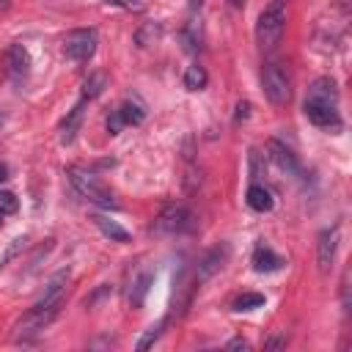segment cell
Returning a JSON list of instances; mask_svg holds the SVG:
<instances>
[{
    "label": "cell",
    "instance_id": "6da1fadb",
    "mask_svg": "<svg viewBox=\"0 0 352 352\" xmlns=\"http://www.w3.org/2000/svg\"><path fill=\"white\" fill-rule=\"evenodd\" d=\"M66 286H69V272H66V270H60L58 275L50 278V283H47L44 294L38 297V302L16 322V327H14V330H16V333H14L16 341H30L33 336H38V333L60 314L63 300H66Z\"/></svg>",
    "mask_w": 352,
    "mask_h": 352
},
{
    "label": "cell",
    "instance_id": "7a4b0ae2",
    "mask_svg": "<svg viewBox=\"0 0 352 352\" xmlns=\"http://www.w3.org/2000/svg\"><path fill=\"white\" fill-rule=\"evenodd\" d=\"M305 118L314 126H327V129H338L341 126V116H338V85L333 77H319L311 82L305 104H302Z\"/></svg>",
    "mask_w": 352,
    "mask_h": 352
},
{
    "label": "cell",
    "instance_id": "3957f363",
    "mask_svg": "<svg viewBox=\"0 0 352 352\" xmlns=\"http://www.w3.org/2000/svg\"><path fill=\"white\" fill-rule=\"evenodd\" d=\"M66 176H69L72 187H74L85 201H91V204H96V206H102V209H118V201H116L113 190H110L96 173L72 165V168H66Z\"/></svg>",
    "mask_w": 352,
    "mask_h": 352
},
{
    "label": "cell",
    "instance_id": "277c9868",
    "mask_svg": "<svg viewBox=\"0 0 352 352\" xmlns=\"http://www.w3.org/2000/svg\"><path fill=\"white\" fill-rule=\"evenodd\" d=\"M286 30V3L283 0H272L256 22V41L261 50H275L283 38Z\"/></svg>",
    "mask_w": 352,
    "mask_h": 352
},
{
    "label": "cell",
    "instance_id": "5b68a950",
    "mask_svg": "<svg viewBox=\"0 0 352 352\" xmlns=\"http://www.w3.org/2000/svg\"><path fill=\"white\" fill-rule=\"evenodd\" d=\"M261 88H264V96L270 99V104H275V107L289 104V99H292V77H289L286 66L278 63V60L264 63V69H261Z\"/></svg>",
    "mask_w": 352,
    "mask_h": 352
},
{
    "label": "cell",
    "instance_id": "8992f818",
    "mask_svg": "<svg viewBox=\"0 0 352 352\" xmlns=\"http://www.w3.org/2000/svg\"><path fill=\"white\" fill-rule=\"evenodd\" d=\"M96 44H99V36L94 28H77L63 36V55L74 63H85L94 58Z\"/></svg>",
    "mask_w": 352,
    "mask_h": 352
},
{
    "label": "cell",
    "instance_id": "52a82bcc",
    "mask_svg": "<svg viewBox=\"0 0 352 352\" xmlns=\"http://www.w3.org/2000/svg\"><path fill=\"white\" fill-rule=\"evenodd\" d=\"M192 226H195V217L182 204H168L154 220L157 234H187V231H192Z\"/></svg>",
    "mask_w": 352,
    "mask_h": 352
},
{
    "label": "cell",
    "instance_id": "ba28073f",
    "mask_svg": "<svg viewBox=\"0 0 352 352\" xmlns=\"http://www.w3.org/2000/svg\"><path fill=\"white\" fill-rule=\"evenodd\" d=\"M226 261H228V245H217V248H212V250H206L201 258H198V264H195V280L198 283H204V280H209L214 272H220L223 267H226Z\"/></svg>",
    "mask_w": 352,
    "mask_h": 352
},
{
    "label": "cell",
    "instance_id": "9c48e42d",
    "mask_svg": "<svg viewBox=\"0 0 352 352\" xmlns=\"http://www.w3.org/2000/svg\"><path fill=\"white\" fill-rule=\"evenodd\" d=\"M338 239H341L338 226L324 228V231L319 234V242H316V264H319V272H330V267H333V261H336Z\"/></svg>",
    "mask_w": 352,
    "mask_h": 352
},
{
    "label": "cell",
    "instance_id": "30bf717a",
    "mask_svg": "<svg viewBox=\"0 0 352 352\" xmlns=\"http://www.w3.org/2000/svg\"><path fill=\"white\" fill-rule=\"evenodd\" d=\"M267 151H270V160H272L283 173H292V176L300 173V160H297V154H294L289 146H283L280 140H270V143H267Z\"/></svg>",
    "mask_w": 352,
    "mask_h": 352
},
{
    "label": "cell",
    "instance_id": "8fae6325",
    "mask_svg": "<svg viewBox=\"0 0 352 352\" xmlns=\"http://www.w3.org/2000/svg\"><path fill=\"white\" fill-rule=\"evenodd\" d=\"M6 69H8V74L14 80L28 77V72H30V55H28V50L22 44H16V41L8 44V50H6Z\"/></svg>",
    "mask_w": 352,
    "mask_h": 352
},
{
    "label": "cell",
    "instance_id": "7c38bea8",
    "mask_svg": "<svg viewBox=\"0 0 352 352\" xmlns=\"http://www.w3.org/2000/svg\"><path fill=\"white\" fill-rule=\"evenodd\" d=\"M85 104H88V99H80V102L69 110V116L63 118V124H60V140H63V143H72V140H74V135H77V129H80V124H82V116H85Z\"/></svg>",
    "mask_w": 352,
    "mask_h": 352
},
{
    "label": "cell",
    "instance_id": "4fadbf2b",
    "mask_svg": "<svg viewBox=\"0 0 352 352\" xmlns=\"http://www.w3.org/2000/svg\"><path fill=\"white\" fill-rule=\"evenodd\" d=\"M245 201H248V206H250L253 212H270V209L275 206V201H272V192H270L264 184H258V182H253V184L248 187V195H245Z\"/></svg>",
    "mask_w": 352,
    "mask_h": 352
},
{
    "label": "cell",
    "instance_id": "5bb4252c",
    "mask_svg": "<svg viewBox=\"0 0 352 352\" xmlns=\"http://www.w3.org/2000/svg\"><path fill=\"white\" fill-rule=\"evenodd\" d=\"M286 261L278 256V253H272L270 248H256V253H253V267L258 270V272H275V270H280Z\"/></svg>",
    "mask_w": 352,
    "mask_h": 352
},
{
    "label": "cell",
    "instance_id": "9a60e30c",
    "mask_svg": "<svg viewBox=\"0 0 352 352\" xmlns=\"http://www.w3.org/2000/svg\"><path fill=\"white\" fill-rule=\"evenodd\" d=\"M94 223H96V228H99L104 236H110L113 242H129V231L121 228L116 220H110V217H104V214H94Z\"/></svg>",
    "mask_w": 352,
    "mask_h": 352
},
{
    "label": "cell",
    "instance_id": "2e32d148",
    "mask_svg": "<svg viewBox=\"0 0 352 352\" xmlns=\"http://www.w3.org/2000/svg\"><path fill=\"white\" fill-rule=\"evenodd\" d=\"M116 113H118V118H121V124H124V126H129V124H132V126H138V124L143 121V110H140L135 102H124V104H118V107H116Z\"/></svg>",
    "mask_w": 352,
    "mask_h": 352
},
{
    "label": "cell",
    "instance_id": "e0dca14e",
    "mask_svg": "<svg viewBox=\"0 0 352 352\" xmlns=\"http://www.w3.org/2000/svg\"><path fill=\"white\" fill-rule=\"evenodd\" d=\"M206 80H209V77H206V69H204V66H198V63H195V66H187V72H184V85H187L190 91H201V88L206 85Z\"/></svg>",
    "mask_w": 352,
    "mask_h": 352
},
{
    "label": "cell",
    "instance_id": "ac0fdd59",
    "mask_svg": "<svg viewBox=\"0 0 352 352\" xmlns=\"http://www.w3.org/2000/svg\"><path fill=\"white\" fill-rule=\"evenodd\" d=\"M148 283H151V275H148V272H143V275L135 280V286H132V292H129L132 308H140V305H143V297H146V292H148Z\"/></svg>",
    "mask_w": 352,
    "mask_h": 352
},
{
    "label": "cell",
    "instance_id": "d6986e66",
    "mask_svg": "<svg viewBox=\"0 0 352 352\" xmlns=\"http://www.w3.org/2000/svg\"><path fill=\"white\" fill-rule=\"evenodd\" d=\"M104 82H107V80H104V74H99V72H96V74H91V77L82 82V99H96V96L102 94Z\"/></svg>",
    "mask_w": 352,
    "mask_h": 352
},
{
    "label": "cell",
    "instance_id": "ffe728a7",
    "mask_svg": "<svg viewBox=\"0 0 352 352\" xmlns=\"http://www.w3.org/2000/svg\"><path fill=\"white\" fill-rule=\"evenodd\" d=\"M261 305H264V294H258V292H248V294L234 300V311H253Z\"/></svg>",
    "mask_w": 352,
    "mask_h": 352
},
{
    "label": "cell",
    "instance_id": "44dd1931",
    "mask_svg": "<svg viewBox=\"0 0 352 352\" xmlns=\"http://www.w3.org/2000/svg\"><path fill=\"white\" fill-rule=\"evenodd\" d=\"M264 176V154L258 148H250V179L258 182Z\"/></svg>",
    "mask_w": 352,
    "mask_h": 352
},
{
    "label": "cell",
    "instance_id": "7402d4cb",
    "mask_svg": "<svg viewBox=\"0 0 352 352\" xmlns=\"http://www.w3.org/2000/svg\"><path fill=\"white\" fill-rule=\"evenodd\" d=\"M162 327H165V322H157V324H151V327L146 330V336L138 341V349H140V352H143V349H148V346H151V344H154V341L162 336Z\"/></svg>",
    "mask_w": 352,
    "mask_h": 352
},
{
    "label": "cell",
    "instance_id": "603a6c76",
    "mask_svg": "<svg viewBox=\"0 0 352 352\" xmlns=\"http://www.w3.org/2000/svg\"><path fill=\"white\" fill-rule=\"evenodd\" d=\"M16 209H19L16 195H14V192H8V190H0V214L6 217V214H14Z\"/></svg>",
    "mask_w": 352,
    "mask_h": 352
},
{
    "label": "cell",
    "instance_id": "cb8c5ba5",
    "mask_svg": "<svg viewBox=\"0 0 352 352\" xmlns=\"http://www.w3.org/2000/svg\"><path fill=\"white\" fill-rule=\"evenodd\" d=\"M148 36H151V41H157V36H160V28H154V25H143V28L138 30L135 41H138L140 47H148Z\"/></svg>",
    "mask_w": 352,
    "mask_h": 352
},
{
    "label": "cell",
    "instance_id": "d4e9b609",
    "mask_svg": "<svg viewBox=\"0 0 352 352\" xmlns=\"http://www.w3.org/2000/svg\"><path fill=\"white\" fill-rule=\"evenodd\" d=\"M104 3H116V6L129 8V11H140V8H143V3H140V0H104Z\"/></svg>",
    "mask_w": 352,
    "mask_h": 352
},
{
    "label": "cell",
    "instance_id": "484cf974",
    "mask_svg": "<svg viewBox=\"0 0 352 352\" xmlns=\"http://www.w3.org/2000/svg\"><path fill=\"white\" fill-rule=\"evenodd\" d=\"M248 116H250V102H239V104H236V124L245 121Z\"/></svg>",
    "mask_w": 352,
    "mask_h": 352
},
{
    "label": "cell",
    "instance_id": "4316f807",
    "mask_svg": "<svg viewBox=\"0 0 352 352\" xmlns=\"http://www.w3.org/2000/svg\"><path fill=\"white\" fill-rule=\"evenodd\" d=\"M278 346H286V338H283V336H278V338H270V341L264 344V349H278Z\"/></svg>",
    "mask_w": 352,
    "mask_h": 352
},
{
    "label": "cell",
    "instance_id": "83f0119b",
    "mask_svg": "<svg viewBox=\"0 0 352 352\" xmlns=\"http://www.w3.org/2000/svg\"><path fill=\"white\" fill-rule=\"evenodd\" d=\"M226 346H228V349H248V341H245V338H231Z\"/></svg>",
    "mask_w": 352,
    "mask_h": 352
},
{
    "label": "cell",
    "instance_id": "f1b7e54d",
    "mask_svg": "<svg viewBox=\"0 0 352 352\" xmlns=\"http://www.w3.org/2000/svg\"><path fill=\"white\" fill-rule=\"evenodd\" d=\"M6 179H8V168H6V165H3V162H0V184H3V182H6Z\"/></svg>",
    "mask_w": 352,
    "mask_h": 352
},
{
    "label": "cell",
    "instance_id": "f546056e",
    "mask_svg": "<svg viewBox=\"0 0 352 352\" xmlns=\"http://www.w3.org/2000/svg\"><path fill=\"white\" fill-rule=\"evenodd\" d=\"M3 11H8V0H0V14Z\"/></svg>",
    "mask_w": 352,
    "mask_h": 352
},
{
    "label": "cell",
    "instance_id": "4dcf8cb0",
    "mask_svg": "<svg viewBox=\"0 0 352 352\" xmlns=\"http://www.w3.org/2000/svg\"><path fill=\"white\" fill-rule=\"evenodd\" d=\"M231 3H234V6H239V3H242V0H231Z\"/></svg>",
    "mask_w": 352,
    "mask_h": 352
},
{
    "label": "cell",
    "instance_id": "1f68e13d",
    "mask_svg": "<svg viewBox=\"0 0 352 352\" xmlns=\"http://www.w3.org/2000/svg\"><path fill=\"white\" fill-rule=\"evenodd\" d=\"M0 126H3V113H0Z\"/></svg>",
    "mask_w": 352,
    "mask_h": 352
},
{
    "label": "cell",
    "instance_id": "d6a6232c",
    "mask_svg": "<svg viewBox=\"0 0 352 352\" xmlns=\"http://www.w3.org/2000/svg\"><path fill=\"white\" fill-rule=\"evenodd\" d=\"M0 226H3V214H0Z\"/></svg>",
    "mask_w": 352,
    "mask_h": 352
}]
</instances>
